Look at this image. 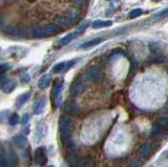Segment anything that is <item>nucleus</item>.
<instances>
[{
	"mask_svg": "<svg viewBox=\"0 0 168 167\" xmlns=\"http://www.w3.org/2000/svg\"><path fill=\"white\" fill-rule=\"evenodd\" d=\"M46 167H54L53 165H48V166H46Z\"/></svg>",
	"mask_w": 168,
	"mask_h": 167,
	"instance_id": "nucleus-36",
	"label": "nucleus"
},
{
	"mask_svg": "<svg viewBox=\"0 0 168 167\" xmlns=\"http://www.w3.org/2000/svg\"><path fill=\"white\" fill-rule=\"evenodd\" d=\"M84 79L85 81H91V82H98L101 80L102 75H101L100 68L98 66H91L86 70L85 74H84Z\"/></svg>",
	"mask_w": 168,
	"mask_h": 167,
	"instance_id": "nucleus-4",
	"label": "nucleus"
},
{
	"mask_svg": "<svg viewBox=\"0 0 168 167\" xmlns=\"http://www.w3.org/2000/svg\"><path fill=\"white\" fill-rule=\"evenodd\" d=\"M87 25H88V23H87V22H85V23H83L82 25H80V27H78V32H80V31H83V30H85V28L87 27Z\"/></svg>",
	"mask_w": 168,
	"mask_h": 167,
	"instance_id": "nucleus-32",
	"label": "nucleus"
},
{
	"mask_svg": "<svg viewBox=\"0 0 168 167\" xmlns=\"http://www.w3.org/2000/svg\"><path fill=\"white\" fill-rule=\"evenodd\" d=\"M165 17H168V7L163 11H161L160 13H158L157 15L153 17V20H160L162 18H165Z\"/></svg>",
	"mask_w": 168,
	"mask_h": 167,
	"instance_id": "nucleus-23",
	"label": "nucleus"
},
{
	"mask_svg": "<svg viewBox=\"0 0 168 167\" xmlns=\"http://www.w3.org/2000/svg\"><path fill=\"white\" fill-rule=\"evenodd\" d=\"M61 31L59 25L57 24H46L44 27H37L36 28L33 27L32 30V33H33L34 37H37V38H43V37H47L51 35H55V34H58Z\"/></svg>",
	"mask_w": 168,
	"mask_h": 167,
	"instance_id": "nucleus-2",
	"label": "nucleus"
},
{
	"mask_svg": "<svg viewBox=\"0 0 168 167\" xmlns=\"http://www.w3.org/2000/svg\"><path fill=\"white\" fill-rule=\"evenodd\" d=\"M107 1H111V0H107Z\"/></svg>",
	"mask_w": 168,
	"mask_h": 167,
	"instance_id": "nucleus-37",
	"label": "nucleus"
},
{
	"mask_svg": "<svg viewBox=\"0 0 168 167\" xmlns=\"http://www.w3.org/2000/svg\"><path fill=\"white\" fill-rule=\"evenodd\" d=\"M55 22H56L57 25H59V27H68V25H72L75 23V20L69 18L67 15H60L55 18Z\"/></svg>",
	"mask_w": 168,
	"mask_h": 167,
	"instance_id": "nucleus-8",
	"label": "nucleus"
},
{
	"mask_svg": "<svg viewBox=\"0 0 168 167\" xmlns=\"http://www.w3.org/2000/svg\"><path fill=\"white\" fill-rule=\"evenodd\" d=\"M158 124L160 125L162 128L168 127V118L167 117H161L158 121Z\"/></svg>",
	"mask_w": 168,
	"mask_h": 167,
	"instance_id": "nucleus-24",
	"label": "nucleus"
},
{
	"mask_svg": "<svg viewBox=\"0 0 168 167\" xmlns=\"http://www.w3.org/2000/svg\"><path fill=\"white\" fill-rule=\"evenodd\" d=\"M22 33H23V28L21 27H10V30H8V34H11V35L20 36Z\"/></svg>",
	"mask_w": 168,
	"mask_h": 167,
	"instance_id": "nucleus-20",
	"label": "nucleus"
},
{
	"mask_svg": "<svg viewBox=\"0 0 168 167\" xmlns=\"http://www.w3.org/2000/svg\"><path fill=\"white\" fill-rule=\"evenodd\" d=\"M50 82H51V77L48 76V75H44V76L39 80V83H38L39 88L44 90V88H46L48 85H50Z\"/></svg>",
	"mask_w": 168,
	"mask_h": 167,
	"instance_id": "nucleus-15",
	"label": "nucleus"
},
{
	"mask_svg": "<svg viewBox=\"0 0 168 167\" xmlns=\"http://www.w3.org/2000/svg\"><path fill=\"white\" fill-rule=\"evenodd\" d=\"M160 43H151L150 44V50H151V52H157L160 50Z\"/></svg>",
	"mask_w": 168,
	"mask_h": 167,
	"instance_id": "nucleus-29",
	"label": "nucleus"
},
{
	"mask_svg": "<svg viewBox=\"0 0 168 167\" xmlns=\"http://www.w3.org/2000/svg\"><path fill=\"white\" fill-rule=\"evenodd\" d=\"M0 167H7V161L5 155H0Z\"/></svg>",
	"mask_w": 168,
	"mask_h": 167,
	"instance_id": "nucleus-27",
	"label": "nucleus"
},
{
	"mask_svg": "<svg viewBox=\"0 0 168 167\" xmlns=\"http://www.w3.org/2000/svg\"><path fill=\"white\" fill-rule=\"evenodd\" d=\"M30 97H31L30 93H24V94H22L21 96H19V98L17 99V106H19V107L22 106L25 102H27V100L30 99Z\"/></svg>",
	"mask_w": 168,
	"mask_h": 167,
	"instance_id": "nucleus-19",
	"label": "nucleus"
},
{
	"mask_svg": "<svg viewBox=\"0 0 168 167\" xmlns=\"http://www.w3.org/2000/svg\"><path fill=\"white\" fill-rule=\"evenodd\" d=\"M36 132H37V136H38L39 139H41V138L46 136V134H47V127H46V125L44 123H41V124L38 125V127L36 129Z\"/></svg>",
	"mask_w": 168,
	"mask_h": 167,
	"instance_id": "nucleus-16",
	"label": "nucleus"
},
{
	"mask_svg": "<svg viewBox=\"0 0 168 167\" xmlns=\"http://www.w3.org/2000/svg\"><path fill=\"white\" fill-rule=\"evenodd\" d=\"M44 106H45V99L40 98V99H38L34 103V113L36 115L42 114L43 109H44Z\"/></svg>",
	"mask_w": 168,
	"mask_h": 167,
	"instance_id": "nucleus-11",
	"label": "nucleus"
},
{
	"mask_svg": "<svg viewBox=\"0 0 168 167\" xmlns=\"http://www.w3.org/2000/svg\"><path fill=\"white\" fill-rule=\"evenodd\" d=\"M8 122H10V124H11V125H16L17 123L19 122V117L17 116L16 114L11 115V117L8 118Z\"/></svg>",
	"mask_w": 168,
	"mask_h": 167,
	"instance_id": "nucleus-25",
	"label": "nucleus"
},
{
	"mask_svg": "<svg viewBox=\"0 0 168 167\" xmlns=\"http://www.w3.org/2000/svg\"><path fill=\"white\" fill-rule=\"evenodd\" d=\"M66 64H67L66 62H60V63H58V64H56V65L54 66L53 71H54V73H60V71H65V70H66Z\"/></svg>",
	"mask_w": 168,
	"mask_h": 167,
	"instance_id": "nucleus-21",
	"label": "nucleus"
},
{
	"mask_svg": "<svg viewBox=\"0 0 168 167\" xmlns=\"http://www.w3.org/2000/svg\"><path fill=\"white\" fill-rule=\"evenodd\" d=\"M7 70H8V66H7V64L0 65V76H1L2 74H4Z\"/></svg>",
	"mask_w": 168,
	"mask_h": 167,
	"instance_id": "nucleus-30",
	"label": "nucleus"
},
{
	"mask_svg": "<svg viewBox=\"0 0 168 167\" xmlns=\"http://www.w3.org/2000/svg\"><path fill=\"white\" fill-rule=\"evenodd\" d=\"M85 87H86L85 79L83 77H80L72 83L71 87H69V94L72 96H79V95H81L85 91Z\"/></svg>",
	"mask_w": 168,
	"mask_h": 167,
	"instance_id": "nucleus-3",
	"label": "nucleus"
},
{
	"mask_svg": "<svg viewBox=\"0 0 168 167\" xmlns=\"http://www.w3.org/2000/svg\"><path fill=\"white\" fill-rule=\"evenodd\" d=\"M14 87H15V82L13 80H10L5 77H2V79H0V88L4 93H10L14 90Z\"/></svg>",
	"mask_w": 168,
	"mask_h": 167,
	"instance_id": "nucleus-7",
	"label": "nucleus"
},
{
	"mask_svg": "<svg viewBox=\"0 0 168 167\" xmlns=\"http://www.w3.org/2000/svg\"><path fill=\"white\" fill-rule=\"evenodd\" d=\"M161 158H163V159H165L166 161H168V149H167L166 151H164L163 154H162Z\"/></svg>",
	"mask_w": 168,
	"mask_h": 167,
	"instance_id": "nucleus-33",
	"label": "nucleus"
},
{
	"mask_svg": "<svg viewBox=\"0 0 168 167\" xmlns=\"http://www.w3.org/2000/svg\"><path fill=\"white\" fill-rule=\"evenodd\" d=\"M1 24H2V19L0 18V25H1Z\"/></svg>",
	"mask_w": 168,
	"mask_h": 167,
	"instance_id": "nucleus-35",
	"label": "nucleus"
},
{
	"mask_svg": "<svg viewBox=\"0 0 168 167\" xmlns=\"http://www.w3.org/2000/svg\"><path fill=\"white\" fill-rule=\"evenodd\" d=\"M102 41H103V38H97V39L91 40V41H88V42L83 43V44L80 47V48H89V47H96V45H98L99 43H101Z\"/></svg>",
	"mask_w": 168,
	"mask_h": 167,
	"instance_id": "nucleus-17",
	"label": "nucleus"
},
{
	"mask_svg": "<svg viewBox=\"0 0 168 167\" xmlns=\"http://www.w3.org/2000/svg\"><path fill=\"white\" fill-rule=\"evenodd\" d=\"M141 14H142L141 8H135V10H132L131 12L129 13V17L130 18H137V17L140 16Z\"/></svg>",
	"mask_w": 168,
	"mask_h": 167,
	"instance_id": "nucleus-26",
	"label": "nucleus"
},
{
	"mask_svg": "<svg viewBox=\"0 0 168 167\" xmlns=\"http://www.w3.org/2000/svg\"><path fill=\"white\" fill-rule=\"evenodd\" d=\"M112 24L111 21L107 20V21H104V20H96V21L92 22V27L94 28H100V27H111Z\"/></svg>",
	"mask_w": 168,
	"mask_h": 167,
	"instance_id": "nucleus-14",
	"label": "nucleus"
},
{
	"mask_svg": "<svg viewBox=\"0 0 168 167\" xmlns=\"http://www.w3.org/2000/svg\"><path fill=\"white\" fill-rule=\"evenodd\" d=\"M164 114H165V115H167V116H168V106H166V107L164 108Z\"/></svg>",
	"mask_w": 168,
	"mask_h": 167,
	"instance_id": "nucleus-34",
	"label": "nucleus"
},
{
	"mask_svg": "<svg viewBox=\"0 0 168 167\" xmlns=\"http://www.w3.org/2000/svg\"><path fill=\"white\" fill-rule=\"evenodd\" d=\"M59 129H60V139L63 143L67 140L72 139L73 134V122L71 118L67 116H62L59 120Z\"/></svg>",
	"mask_w": 168,
	"mask_h": 167,
	"instance_id": "nucleus-1",
	"label": "nucleus"
},
{
	"mask_svg": "<svg viewBox=\"0 0 168 167\" xmlns=\"http://www.w3.org/2000/svg\"><path fill=\"white\" fill-rule=\"evenodd\" d=\"M78 34H79L78 32H74V33H71V34H68V35H66L65 37H63V38L60 40V44L65 45L71 41H73V40L78 36Z\"/></svg>",
	"mask_w": 168,
	"mask_h": 167,
	"instance_id": "nucleus-13",
	"label": "nucleus"
},
{
	"mask_svg": "<svg viewBox=\"0 0 168 167\" xmlns=\"http://www.w3.org/2000/svg\"><path fill=\"white\" fill-rule=\"evenodd\" d=\"M140 155L143 158H147L149 157L150 154H151V147H150L149 144H144L143 146L140 148Z\"/></svg>",
	"mask_w": 168,
	"mask_h": 167,
	"instance_id": "nucleus-18",
	"label": "nucleus"
},
{
	"mask_svg": "<svg viewBox=\"0 0 168 167\" xmlns=\"http://www.w3.org/2000/svg\"><path fill=\"white\" fill-rule=\"evenodd\" d=\"M78 158L79 157H77V155H69L67 158V164L72 167H76L77 162H78Z\"/></svg>",
	"mask_w": 168,
	"mask_h": 167,
	"instance_id": "nucleus-22",
	"label": "nucleus"
},
{
	"mask_svg": "<svg viewBox=\"0 0 168 167\" xmlns=\"http://www.w3.org/2000/svg\"><path fill=\"white\" fill-rule=\"evenodd\" d=\"M63 109H64V111H66L67 114L72 115V116H76L80 111L79 105L75 101H72V100H68V101H66L64 104H63Z\"/></svg>",
	"mask_w": 168,
	"mask_h": 167,
	"instance_id": "nucleus-6",
	"label": "nucleus"
},
{
	"mask_svg": "<svg viewBox=\"0 0 168 167\" xmlns=\"http://www.w3.org/2000/svg\"><path fill=\"white\" fill-rule=\"evenodd\" d=\"M35 162L39 166L44 165L47 162V155H46L45 149L43 147H38L35 150Z\"/></svg>",
	"mask_w": 168,
	"mask_h": 167,
	"instance_id": "nucleus-5",
	"label": "nucleus"
},
{
	"mask_svg": "<svg viewBox=\"0 0 168 167\" xmlns=\"http://www.w3.org/2000/svg\"><path fill=\"white\" fill-rule=\"evenodd\" d=\"M72 2L75 4V5H78V7H82V5H84L86 3V1L87 0H71Z\"/></svg>",
	"mask_w": 168,
	"mask_h": 167,
	"instance_id": "nucleus-28",
	"label": "nucleus"
},
{
	"mask_svg": "<svg viewBox=\"0 0 168 167\" xmlns=\"http://www.w3.org/2000/svg\"><path fill=\"white\" fill-rule=\"evenodd\" d=\"M28 120H30V115L25 114L24 116L22 117V119H21V123H22V124H27V123L28 122Z\"/></svg>",
	"mask_w": 168,
	"mask_h": 167,
	"instance_id": "nucleus-31",
	"label": "nucleus"
},
{
	"mask_svg": "<svg viewBox=\"0 0 168 167\" xmlns=\"http://www.w3.org/2000/svg\"><path fill=\"white\" fill-rule=\"evenodd\" d=\"M62 85H63V81L62 80H57V81L54 82L53 84V90H52V97L54 99H56L57 97L61 96V90H62Z\"/></svg>",
	"mask_w": 168,
	"mask_h": 167,
	"instance_id": "nucleus-10",
	"label": "nucleus"
},
{
	"mask_svg": "<svg viewBox=\"0 0 168 167\" xmlns=\"http://www.w3.org/2000/svg\"><path fill=\"white\" fill-rule=\"evenodd\" d=\"M94 166H95L94 161L88 155H83V157L78 158L76 167H94Z\"/></svg>",
	"mask_w": 168,
	"mask_h": 167,
	"instance_id": "nucleus-9",
	"label": "nucleus"
},
{
	"mask_svg": "<svg viewBox=\"0 0 168 167\" xmlns=\"http://www.w3.org/2000/svg\"><path fill=\"white\" fill-rule=\"evenodd\" d=\"M13 142L15 143L16 145H18L19 147H25L28 144L27 139L24 136H22V135H16V136H14Z\"/></svg>",
	"mask_w": 168,
	"mask_h": 167,
	"instance_id": "nucleus-12",
	"label": "nucleus"
}]
</instances>
